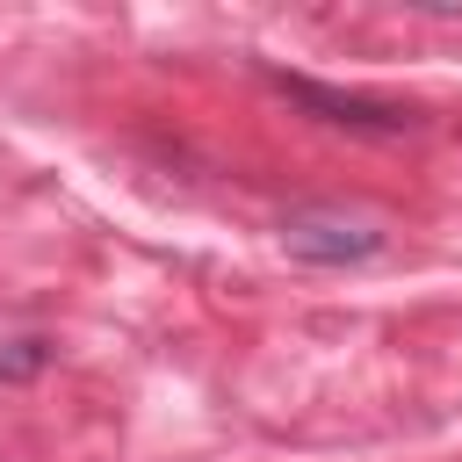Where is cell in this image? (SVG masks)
Masks as SVG:
<instances>
[{"instance_id": "cell-1", "label": "cell", "mask_w": 462, "mask_h": 462, "mask_svg": "<svg viewBox=\"0 0 462 462\" xmlns=\"http://www.w3.org/2000/svg\"><path fill=\"white\" fill-rule=\"evenodd\" d=\"M260 79H267L289 108H303L310 123L346 130V137H411V130H426V108L390 101V94H346V87H325V79H310V72H282V65H260Z\"/></svg>"}, {"instance_id": "cell-2", "label": "cell", "mask_w": 462, "mask_h": 462, "mask_svg": "<svg viewBox=\"0 0 462 462\" xmlns=\"http://www.w3.org/2000/svg\"><path fill=\"white\" fill-rule=\"evenodd\" d=\"M274 238H282V253L303 260V267H361V260H375V253L390 245L375 217H354V209H332V202L289 209V217L274 224Z\"/></svg>"}, {"instance_id": "cell-3", "label": "cell", "mask_w": 462, "mask_h": 462, "mask_svg": "<svg viewBox=\"0 0 462 462\" xmlns=\"http://www.w3.org/2000/svg\"><path fill=\"white\" fill-rule=\"evenodd\" d=\"M51 332H36V325H14V318H0V383H36L43 368H51Z\"/></svg>"}]
</instances>
